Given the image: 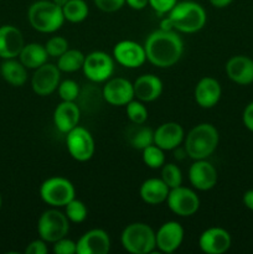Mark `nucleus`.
I'll list each match as a JSON object with an SVG mask.
<instances>
[{
    "mask_svg": "<svg viewBox=\"0 0 253 254\" xmlns=\"http://www.w3.org/2000/svg\"><path fill=\"white\" fill-rule=\"evenodd\" d=\"M146 61L159 68L178 64L184 54V42L175 30L159 29L149 34L144 42Z\"/></svg>",
    "mask_w": 253,
    "mask_h": 254,
    "instance_id": "1",
    "label": "nucleus"
},
{
    "mask_svg": "<svg viewBox=\"0 0 253 254\" xmlns=\"http://www.w3.org/2000/svg\"><path fill=\"white\" fill-rule=\"evenodd\" d=\"M220 134L211 123H200L185 135L184 146L186 155L192 160L208 159L218 146Z\"/></svg>",
    "mask_w": 253,
    "mask_h": 254,
    "instance_id": "2",
    "label": "nucleus"
},
{
    "mask_svg": "<svg viewBox=\"0 0 253 254\" xmlns=\"http://www.w3.org/2000/svg\"><path fill=\"white\" fill-rule=\"evenodd\" d=\"M166 19L175 31L183 34H195L203 29L207 21V15L202 5L191 0H185L176 2Z\"/></svg>",
    "mask_w": 253,
    "mask_h": 254,
    "instance_id": "3",
    "label": "nucleus"
},
{
    "mask_svg": "<svg viewBox=\"0 0 253 254\" xmlns=\"http://www.w3.org/2000/svg\"><path fill=\"white\" fill-rule=\"evenodd\" d=\"M27 20L32 29L42 34L59 31L66 21L62 7L52 0H37L32 2L27 10Z\"/></svg>",
    "mask_w": 253,
    "mask_h": 254,
    "instance_id": "4",
    "label": "nucleus"
},
{
    "mask_svg": "<svg viewBox=\"0 0 253 254\" xmlns=\"http://www.w3.org/2000/svg\"><path fill=\"white\" fill-rule=\"evenodd\" d=\"M121 245L130 254L153 253L156 250L155 231L148 223H129L121 233Z\"/></svg>",
    "mask_w": 253,
    "mask_h": 254,
    "instance_id": "5",
    "label": "nucleus"
},
{
    "mask_svg": "<svg viewBox=\"0 0 253 254\" xmlns=\"http://www.w3.org/2000/svg\"><path fill=\"white\" fill-rule=\"evenodd\" d=\"M40 197L50 207H64L76 197V189L68 179L52 176L46 179L40 186Z\"/></svg>",
    "mask_w": 253,
    "mask_h": 254,
    "instance_id": "6",
    "label": "nucleus"
},
{
    "mask_svg": "<svg viewBox=\"0 0 253 254\" xmlns=\"http://www.w3.org/2000/svg\"><path fill=\"white\" fill-rule=\"evenodd\" d=\"M69 221L64 212L56 207L44 211L37 220V233L41 240L47 243H55L56 241L66 237L69 231Z\"/></svg>",
    "mask_w": 253,
    "mask_h": 254,
    "instance_id": "7",
    "label": "nucleus"
},
{
    "mask_svg": "<svg viewBox=\"0 0 253 254\" xmlns=\"http://www.w3.org/2000/svg\"><path fill=\"white\" fill-rule=\"evenodd\" d=\"M66 148L72 159L79 163H86L93 158L96 144L91 131L77 126L66 134Z\"/></svg>",
    "mask_w": 253,
    "mask_h": 254,
    "instance_id": "8",
    "label": "nucleus"
},
{
    "mask_svg": "<svg viewBox=\"0 0 253 254\" xmlns=\"http://www.w3.org/2000/svg\"><path fill=\"white\" fill-rule=\"evenodd\" d=\"M84 77L93 83L108 81L114 72V59L104 51H93L84 57L82 67Z\"/></svg>",
    "mask_w": 253,
    "mask_h": 254,
    "instance_id": "9",
    "label": "nucleus"
},
{
    "mask_svg": "<svg viewBox=\"0 0 253 254\" xmlns=\"http://www.w3.org/2000/svg\"><path fill=\"white\" fill-rule=\"evenodd\" d=\"M166 205L179 217H190L200 208V197L192 189L185 186L170 189L166 198Z\"/></svg>",
    "mask_w": 253,
    "mask_h": 254,
    "instance_id": "10",
    "label": "nucleus"
},
{
    "mask_svg": "<svg viewBox=\"0 0 253 254\" xmlns=\"http://www.w3.org/2000/svg\"><path fill=\"white\" fill-rule=\"evenodd\" d=\"M113 59L117 64L126 68H139L146 61L144 45L131 40H123L113 47Z\"/></svg>",
    "mask_w": 253,
    "mask_h": 254,
    "instance_id": "11",
    "label": "nucleus"
},
{
    "mask_svg": "<svg viewBox=\"0 0 253 254\" xmlns=\"http://www.w3.org/2000/svg\"><path fill=\"white\" fill-rule=\"evenodd\" d=\"M102 98L114 107L126 106L134 99V87L129 79L123 77H114L104 82L102 88Z\"/></svg>",
    "mask_w": 253,
    "mask_h": 254,
    "instance_id": "12",
    "label": "nucleus"
},
{
    "mask_svg": "<svg viewBox=\"0 0 253 254\" xmlns=\"http://www.w3.org/2000/svg\"><path fill=\"white\" fill-rule=\"evenodd\" d=\"M61 82V71L57 64H45L35 69L31 77V88L37 96L46 97L57 91Z\"/></svg>",
    "mask_w": 253,
    "mask_h": 254,
    "instance_id": "13",
    "label": "nucleus"
},
{
    "mask_svg": "<svg viewBox=\"0 0 253 254\" xmlns=\"http://www.w3.org/2000/svg\"><path fill=\"white\" fill-rule=\"evenodd\" d=\"M184 237H185V231L178 221L164 222L155 232L156 248L159 252L171 254L181 247Z\"/></svg>",
    "mask_w": 253,
    "mask_h": 254,
    "instance_id": "14",
    "label": "nucleus"
},
{
    "mask_svg": "<svg viewBox=\"0 0 253 254\" xmlns=\"http://www.w3.org/2000/svg\"><path fill=\"white\" fill-rule=\"evenodd\" d=\"M217 180V170L207 159L193 160L189 169V181L193 189L198 191L212 190Z\"/></svg>",
    "mask_w": 253,
    "mask_h": 254,
    "instance_id": "15",
    "label": "nucleus"
},
{
    "mask_svg": "<svg viewBox=\"0 0 253 254\" xmlns=\"http://www.w3.org/2000/svg\"><path fill=\"white\" fill-rule=\"evenodd\" d=\"M232 245L228 231L221 227L206 228L198 237V247L206 254H223Z\"/></svg>",
    "mask_w": 253,
    "mask_h": 254,
    "instance_id": "16",
    "label": "nucleus"
},
{
    "mask_svg": "<svg viewBox=\"0 0 253 254\" xmlns=\"http://www.w3.org/2000/svg\"><path fill=\"white\" fill-rule=\"evenodd\" d=\"M76 254H107L111 251V237L102 228L87 231L76 242Z\"/></svg>",
    "mask_w": 253,
    "mask_h": 254,
    "instance_id": "17",
    "label": "nucleus"
},
{
    "mask_svg": "<svg viewBox=\"0 0 253 254\" xmlns=\"http://www.w3.org/2000/svg\"><path fill=\"white\" fill-rule=\"evenodd\" d=\"M185 139L184 128L176 122H166L154 130V144L165 151L175 150Z\"/></svg>",
    "mask_w": 253,
    "mask_h": 254,
    "instance_id": "18",
    "label": "nucleus"
},
{
    "mask_svg": "<svg viewBox=\"0 0 253 254\" xmlns=\"http://www.w3.org/2000/svg\"><path fill=\"white\" fill-rule=\"evenodd\" d=\"M54 126L60 133L67 134L72 129L76 128L81 121V108L76 102L62 101L59 106L55 108Z\"/></svg>",
    "mask_w": 253,
    "mask_h": 254,
    "instance_id": "19",
    "label": "nucleus"
},
{
    "mask_svg": "<svg viewBox=\"0 0 253 254\" xmlns=\"http://www.w3.org/2000/svg\"><path fill=\"white\" fill-rule=\"evenodd\" d=\"M226 74L240 86L253 83V60L245 55H236L226 62Z\"/></svg>",
    "mask_w": 253,
    "mask_h": 254,
    "instance_id": "20",
    "label": "nucleus"
},
{
    "mask_svg": "<svg viewBox=\"0 0 253 254\" xmlns=\"http://www.w3.org/2000/svg\"><path fill=\"white\" fill-rule=\"evenodd\" d=\"M222 96V88L220 82L213 77H202L197 82L193 91L195 101L201 108L210 109L213 108L220 102Z\"/></svg>",
    "mask_w": 253,
    "mask_h": 254,
    "instance_id": "21",
    "label": "nucleus"
},
{
    "mask_svg": "<svg viewBox=\"0 0 253 254\" xmlns=\"http://www.w3.org/2000/svg\"><path fill=\"white\" fill-rule=\"evenodd\" d=\"M25 41L22 32L12 25L0 26V57L4 60L19 57Z\"/></svg>",
    "mask_w": 253,
    "mask_h": 254,
    "instance_id": "22",
    "label": "nucleus"
},
{
    "mask_svg": "<svg viewBox=\"0 0 253 254\" xmlns=\"http://www.w3.org/2000/svg\"><path fill=\"white\" fill-rule=\"evenodd\" d=\"M134 97L144 103L154 102L163 93V82L158 76L145 73L133 82Z\"/></svg>",
    "mask_w": 253,
    "mask_h": 254,
    "instance_id": "23",
    "label": "nucleus"
},
{
    "mask_svg": "<svg viewBox=\"0 0 253 254\" xmlns=\"http://www.w3.org/2000/svg\"><path fill=\"white\" fill-rule=\"evenodd\" d=\"M169 191V186L160 178H150L143 181L139 189V195L145 203L156 206L166 202Z\"/></svg>",
    "mask_w": 253,
    "mask_h": 254,
    "instance_id": "24",
    "label": "nucleus"
},
{
    "mask_svg": "<svg viewBox=\"0 0 253 254\" xmlns=\"http://www.w3.org/2000/svg\"><path fill=\"white\" fill-rule=\"evenodd\" d=\"M45 45L31 42V44H25L21 52L19 55V60L27 69H36L40 66L45 64L49 59Z\"/></svg>",
    "mask_w": 253,
    "mask_h": 254,
    "instance_id": "25",
    "label": "nucleus"
},
{
    "mask_svg": "<svg viewBox=\"0 0 253 254\" xmlns=\"http://www.w3.org/2000/svg\"><path fill=\"white\" fill-rule=\"evenodd\" d=\"M0 74L5 82L14 87H21L27 81V68L16 59H7L0 66Z\"/></svg>",
    "mask_w": 253,
    "mask_h": 254,
    "instance_id": "26",
    "label": "nucleus"
},
{
    "mask_svg": "<svg viewBox=\"0 0 253 254\" xmlns=\"http://www.w3.org/2000/svg\"><path fill=\"white\" fill-rule=\"evenodd\" d=\"M126 140L131 148L143 150L154 143V131L144 124H133L126 130Z\"/></svg>",
    "mask_w": 253,
    "mask_h": 254,
    "instance_id": "27",
    "label": "nucleus"
},
{
    "mask_svg": "<svg viewBox=\"0 0 253 254\" xmlns=\"http://www.w3.org/2000/svg\"><path fill=\"white\" fill-rule=\"evenodd\" d=\"M84 57H86V55L82 51H79V50L68 49L63 55H61L57 59V67H59L61 72L73 73V72L82 69Z\"/></svg>",
    "mask_w": 253,
    "mask_h": 254,
    "instance_id": "28",
    "label": "nucleus"
},
{
    "mask_svg": "<svg viewBox=\"0 0 253 254\" xmlns=\"http://www.w3.org/2000/svg\"><path fill=\"white\" fill-rule=\"evenodd\" d=\"M64 20L72 24L84 21L89 14V7L84 0H68L62 6Z\"/></svg>",
    "mask_w": 253,
    "mask_h": 254,
    "instance_id": "29",
    "label": "nucleus"
},
{
    "mask_svg": "<svg viewBox=\"0 0 253 254\" xmlns=\"http://www.w3.org/2000/svg\"><path fill=\"white\" fill-rule=\"evenodd\" d=\"M141 159L148 168L160 169L165 164V150L153 143L141 150Z\"/></svg>",
    "mask_w": 253,
    "mask_h": 254,
    "instance_id": "30",
    "label": "nucleus"
},
{
    "mask_svg": "<svg viewBox=\"0 0 253 254\" xmlns=\"http://www.w3.org/2000/svg\"><path fill=\"white\" fill-rule=\"evenodd\" d=\"M64 215L71 223H82L88 216V208L83 201L74 197L64 206Z\"/></svg>",
    "mask_w": 253,
    "mask_h": 254,
    "instance_id": "31",
    "label": "nucleus"
},
{
    "mask_svg": "<svg viewBox=\"0 0 253 254\" xmlns=\"http://www.w3.org/2000/svg\"><path fill=\"white\" fill-rule=\"evenodd\" d=\"M160 170V179L169 186V189L183 185V173L176 164L165 163L161 166Z\"/></svg>",
    "mask_w": 253,
    "mask_h": 254,
    "instance_id": "32",
    "label": "nucleus"
},
{
    "mask_svg": "<svg viewBox=\"0 0 253 254\" xmlns=\"http://www.w3.org/2000/svg\"><path fill=\"white\" fill-rule=\"evenodd\" d=\"M126 117L133 124H144L148 119V109L144 102L139 99H131L126 106Z\"/></svg>",
    "mask_w": 253,
    "mask_h": 254,
    "instance_id": "33",
    "label": "nucleus"
},
{
    "mask_svg": "<svg viewBox=\"0 0 253 254\" xmlns=\"http://www.w3.org/2000/svg\"><path fill=\"white\" fill-rule=\"evenodd\" d=\"M57 93L61 101L76 102L81 94V88H79V84L73 79H63L60 82L57 87Z\"/></svg>",
    "mask_w": 253,
    "mask_h": 254,
    "instance_id": "34",
    "label": "nucleus"
},
{
    "mask_svg": "<svg viewBox=\"0 0 253 254\" xmlns=\"http://www.w3.org/2000/svg\"><path fill=\"white\" fill-rule=\"evenodd\" d=\"M45 49H46L50 57L59 59L61 55H63L69 49V44L63 36H52L45 44Z\"/></svg>",
    "mask_w": 253,
    "mask_h": 254,
    "instance_id": "35",
    "label": "nucleus"
},
{
    "mask_svg": "<svg viewBox=\"0 0 253 254\" xmlns=\"http://www.w3.org/2000/svg\"><path fill=\"white\" fill-rule=\"evenodd\" d=\"M52 252L55 254H76L77 245L74 241L69 240L66 236V237L52 243Z\"/></svg>",
    "mask_w": 253,
    "mask_h": 254,
    "instance_id": "36",
    "label": "nucleus"
},
{
    "mask_svg": "<svg viewBox=\"0 0 253 254\" xmlns=\"http://www.w3.org/2000/svg\"><path fill=\"white\" fill-rule=\"evenodd\" d=\"M93 2L103 12H116L126 5V0H93Z\"/></svg>",
    "mask_w": 253,
    "mask_h": 254,
    "instance_id": "37",
    "label": "nucleus"
},
{
    "mask_svg": "<svg viewBox=\"0 0 253 254\" xmlns=\"http://www.w3.org/2000/svg\"><path fill=\"white\" fill-rule=\"evenodd\" d=\"M178 0H149V6L158 15H168Z\"/></svg>",
    "mask_w": 253,
    "mask_h": 254,
    "instance_id": "38",
    "label": "nucleus"
},
{
    "mask_svg": "<svg viewBox=\"0 0 253 254\" xmlns=\"http://www.w3.org/2000/svg\"><path fill=\"white\" fill-rule=\"evenodd\" d=\"M25 253L26 254H47L49 253V247H47V242L44 240L39 238V240H34L27 245L25 248Z\"/></svg>",
    "mask_w": 253,
    "mask_h": 254,
    "instance_id": "39",
    "label": "nucleus"
},
{
    "mask_svg": "<svg viewBox=\"0 0 253 254\" xmlns=\"http://www.w3.org/2000/svg\"><path fill=\"white\" fill-rule=\"evenodd\" d=\"M242 122L243 126H245L248 130L253 131V102H251V103H248L247 106H246L242 114Z\"/></svg>",
    "mask_w": 253,
    "mask_h": 254,
    "instance_id": "40",
    "label": "nucleus"
},
{
    "mask_svg": "<svg viewBox=\"0 0 253 254\" xmlns=\"http://www.w3.org/2000/svg\"><path fill=\"white\" fill-rule=\"evenodd\" d=\"M126 4L133 10H143L149 5V0H126Z\"/></svg>",
    "mask_w": 253,
    "mask_h": 254,
    "instance_id": "41",
    "label": "nucleus"
},
{
    "mask_svg": "<svg viewBox=\"0 0 253 254\" xmlns=\"http://www.w3.org/2000/svg\"><path fill=\"white\" fill-rule=\"evenodd\" d=\"M243 205L248 208V210L253 211V189L252 190H248L243 193Z\"/></svg>",
    "mask_w": 253,
    "mask_h": 254,
    "instance_id": "42",
    "label": "nucleus"
},
{
    "mask_svg": "<svg viewBox=\"0 0 253 254\" xmlns=\"http://www.w3.org/2000/svg\"><path fill=\"white\" fill-rule=\"evenodd\" d=\"M210 4L213 7H217V9H223V7H227L228 5L232 4L233 0H208Z\"/></svg>",
    "mask_w": 253,
    "mask_h": 254,
    "instance_id": "43",
    "label": "nucleus"
},
{
    "mask_svg": "<svg viewBox=\"0 0 253 254\" xmlns=\"http://www.w3.org/2000/svg\"><path fill=\"white\" fill-rule=\"evenodd\" d=\"M52 1H54L55 4L59 5V6H61V7H62V6H63L64 4H66L67 1H68V0H52Z\"/></svg>",
    "mask_w": 253,
    "mask_h": 254,
    "instance_id": "44",
    "label": "nucleus"
},
{
    "mask_svg": "<svg viewBox=\"0 0 253 254\" xmlns=\"http://www.w3.org/2000/svg\"><path fill=\"white\" fill-rule=\"evenodd\" d=\"M1 205H2V200H1V196H0V208H1Z\"/></svg>",
    "mask_w": 253,
    "mask_h": 254,
    "instance_id": "45",
    "label": "nucleus"
}]
</instances>
